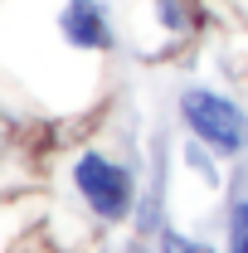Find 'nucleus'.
Returning a JSON list of instances; mask_svg holds the SVG:
<instances>
[{
	"instance_id": "f257e3e1",
	"label": "nucleus",
	"mask_w": 248,
	"mask_h": 253,
	"mask_svg": "<svg viewBox=\"0 0 248 253\" xmlns=\"http://www.w3.org/2000/svg\"><path fill=\"white\" fill-rule=\"evenodd\" d=\"M180 112H185L190 131H195L205 146H214L219 156H234V151H244V146H248V117L229 102V97L195 88V93L180 97Z\"/></svg>"
},
{
	"instance_id": "f03ea898",
	"label": "nucleus",
	"mask_w": 248,
	"mask_h": 253,
	"mask_svg": "<svg viewBox=\"0 0 248 253\" xmlns=\"http://www.w3.org/2000/svg\"><path fill=\"white\" fill-rule=\"evenodd\" d=\"M73 185H78V195L93 205L102 219H122L126 210H131V175H126L122 166H112L107 156H97V151L78 156Z\"/></svg>"
},
{
	"instance_id": "7ed1b4c3",
	"label": "nucleus",
	"mask_w": 248,
	"mask_h": 253,
	"mask_svg": "<svg viewBox=\"0 0 248 253\" xmlns=\"http://www.w3.org/2000/svg\"><path fill=\"white\" fill-rule=\"evenodd\" d=\"M59 30L78 49H112V25H107V15H102L97 0H63Z\"/></svg>"
},
{
	"instance_id": "20e7f679",
	"label": "nucleus",
	"mask_w": 248,
	"mask_h": 253,
	"mask_svg": "<svg viewBox=\"0 0 248 253\" xmlns=\"http://www.w3.org/2000/svg\"><path fill=\"white\" fill-rule=\"evenodd\" d=\"M229 234H234V239H229V249H234V253H248V200L234 210V219H229Z\"/></svg>"
},
{
	"instance_id": "39448f33",
	"label": "nucleus",
	"mask_w": 248,
	"mask_h": 253,
	"mask_svg": "<svg viewBox=\"0 0 248 253\" xmlns=\"http://www.w3.org/2000/svg\"><path fill=\"white\" fill-rule=\"evenodd\" d=\"M161 253H214V249L190 244V239H180V234H165V239H161Z\"/></svg>"
}]
</instances>
